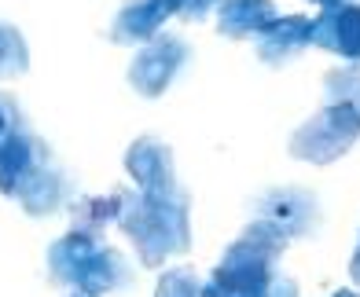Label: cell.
<instances>
[{"mask_svg":"<svg viewBox=\"0 0 360 297\" xmlns=\"http://www.w3.org/2000/svg\"><path fill=\"white\" fill-rule=\"evenodd\" d=\"M169 15H176V0H125L118 19L110 26L114 44H143L166 26Z\"/></svg>","mask_w":360,"mask_h":297,"instance_id":"obj_11","label":"cell"},{"mask_svg":"<svg viewBox=\"0 0 360 297\" xmlns=\"http://www.w3.org/2000/svg\"><path fill=\"white\" fill-rule=\"evenodd\" d=\"M349 275H353V283L360 286V246H356V253H353V264H349Z\"/></svg>","mask_w":360,"mask_h":297,"instance_id":"obj_21","label":"cell"},{"mask_svg":"<svg viewBox=\"0 0 360 297\" xmlns=\"http://www.w3.org/2000/svg\"><path fill=\"white\" fill-rule=\"evenodd\" d=\"M323 99H346V103L360 110V70L356 66H349V70H327Z\"/></svg>","mask_w":360,"mask_h":297,"instance_id":"obj_17","label":"cell"},{"mask_svg":"<svg viewBox=\"0 0 360 297\" xmlns=\"http://www.w3.org/2000/svg\"><path fill=\"white\" fill-rule=\"evenodd\" d=\"M125 169L136 180L140 191H155V187H169L176 184V169H173V151L162 140L140 136L125 154Z\"/></svg>","mask_w":360,"mask_h":297,"instance_id":"obj_12","label":"cell"},{"mask_svg":"<svg viewBox=\"0 0 360 297\" xmlns=\"http://www.w3.org/2000/svg\"><path fill=\"white\" fill-rule=\"evenodd\" d=\"M269 297H298V283L287 275H276L272 286H269Z\"/></svg>","mask_w":360,"mask_h":297,"instance_id":"obj_19","label":"cell"},{"mask_svg":"<svg viewBox=\"0 0 360 297\" xmlns=\"http://www.w3.org/2000/svg\"><path fill=\"white\" fill-rule=\"evenodd\" d=\"M309 4H316V8L323 11V8H338V4H349V0H309Z\"/></svg>","mask_w":360,"mask_h":297,"instance_id":"obj_22","label":"cell"},{"mask_svg":"<svg viewBox=\"0 0 360 297\" xmlns=\"http://www.w3.org/2000/svg\"><path fill=\"white\" fill-rule=\"evenodd\" d=\"M184 59H188V44L184 41L155 33L151 41H143L136 59L129 62V85H133L140 95L155 99V95H162L173 85V77L180 74Z\"/></svg>","mask_w":360,"mask_h":297,"instance_id":"obj_6","label":"cell"},{"mask_svg":"<svg viewBox=\"0 0 360 297\" xmlns=\"http://www.w3.org/2000/svg\"><path fill=\"white\" fill-rule=\"evenodd\" d=\"M276 19L272 0H217V33L228 41L257 37Z\"/></svg>","mask_w":360,"mask_h":297,"instance_id":"obj_13","label":"cell"},{"mask_svg":"<svg viewBox=\"0 0 360 297\" xmlns=\"http://www.w3.org/2000/svg\"><path fill=\"white\" fill-rule=\"evenodd\" d=\"M313 44L342 55L346 62H360V0L323 8L313 22Z\"/></svg>","mask_w":360,"mask_h":297,"instance_id":"obj_9","label":"cell"},{"mask_svg":"<svg viewBox=\"0 0 360 297\" xmlns=\"http://www.w3.org/2000/svg\"><path fill=\"white\" fill-rule=\"evenodd\" d=\"M11 198L30 213V217H48V213H56V209L67 206V198H70V176L59 169L56 158H48V161H41L37 169L22 180L19 191H15Z\"/></svg>","mask_w":360,"mask_h":297,"instance_id":"obj_8","label":"cell"},{"mask_svg":"<svg viewBox=\"0 0 360 297\" xmlns=\"http://www.w3.org/2000/svg\"><path fill=\"white\" fill-rule=\"evenodd\" d=\"M155 297H202V283L188 264H176V268H169L158 279Z\"/></svg>","mask_w":360,"mask_h":297,"instance_id":"obj_16","label":"cell"},{"mask_svg":"<svg viewBox=\"0 0 360 297\" xmlns=\"http://www.w3.org/2000/svg\"><path fill=\"white\" fill-rule=\"evenodd\" d=\"M8 103H11V95H0V136L8 128Z\"/></svg>","mask_w":360,"mask_h":297,"instance_id":"obj_20","label":"cell"},{"mask_svg":"<svg viewBox=\"0 0 360 297\" xmlns=\"http://www.w3.org/2000/svg\"><path fill=\"white\" fill-rule=\"evenodd\" d=\"M335 297H360V293H353V290H338Z\"/></svg>","mask_w":360,"mask_h":297,"instance_id":"obj_23","label":"cell"},{"mask_svg":"<svg viewBox=\"0 0 360 297\" xmlns=\"http://www.w3.org/2000/svg\"><path fill=\"white\" fill-rule=\"evenodd\" d=\"M360 140V110L346 99H323V110L294 128L287 151L302 161L331 165Z\"/></svg>","mask_w":360,"mask_h":297,"instance_id":"obj_4","label":"cell"},{"mask_svg":"<svg viewBox=\"0 0 360 297\" xmlns=\"http://www.w3.org/2000/svg\"><path fill=\"white\" fill-rule=\"evenodd\" d=\"M122 198L125 191H114L107 198H81V202L70 206L74 213V231H85V235H103V227L110 220H118L122 213Z\"/></svg>","mask_w":360,"mask_h":297,"instance_id":"obj_14","label":"cell"},{"mask_svg":"<svg viewBox=\"0 0 360 297\" xmlns=\"http://www.w3.org/2000/svg\"><path fill=\"white\" fill-rule=\"evenodd\" d=\"M48 272L59 286H70L81 297L118 293L133 283V272L118 250L103 246L100 235H85L74 227L48 246Z\"/></svg>","mask_w":360,"mask_h":297,"instance_id":"obj_3","label":"cell"},{"mask_svg":"<svg viewBox=\"0 0 360 297\" xmlns=\"http://www.w3.org/2000/svg\"><path fill=\"white\" fill-rule=\"evenodd\" d=\"M287 250V235L272 220L257 217L228 246L214 275L202 283V297H269L276 260Z\"/></svg>","mask_w":360,"mask_h":297,"instance_id":"obj_2","label":"cell"},{"mask_svg":"<svg viewBox=\"0 0 360 297\" xmlns=\"http://www.w3.org/2000/svg\"><path fill=\"white\" fill-rule=\"evenodd\" d=\"M191 198L180 184L140 191L122 198L118 224L129 239H133L143 268H158L169 257L188 253L191 246Z\"/></svg>","mask_w":360,"mask_h":297,"instance_id":"obj_1","label":"cell"},{"mask_svg":"<svg viewBox=\"0 0 360 297\" xmlns=\"http://www.w3.org/2000/svg\"><path fill=\"white\" fill-rule=\"evenodd\" d=\"M48 158H52V147L30 128L26 114L11 99L8 103V128H4V136H0V194L11 198L19 191L22 180Z\"/></svg>","mask_w":360,"mask_h":297,"instance_id":"obj_5","label":"cell"},{"mask_svg":"<svg viewBox=\"0 0 360 297\" xmlns=\"http://www.w3.org/2000/svg\"><path fill=\"white\" fill-rule=\"evenodd\" d=\"M313 44V19L305 15H287V19H276L254 37V52L265 66H283L290 59H298L305 48Z\"/></svg>","mask_w":360,"mask_h":297,"instance_id":"obj_7","label":"cell"},{"mask_svg":"<svg viewBox=\"0 0 360 297\" xmlns=\"http://www.w3.org/2000/svg\"><path fill=\"white\" fill-rule=\"evenodd\" d=\"M214 8L217 0H176V15H184L188 22H202Z\"/></svg>","mask_w":360,"mask_h":297,"instance_id":"obj_18","label":"cell"},{"mask_svg":"<svg viewBox=\"0 0 360 297\" xmlns=\"http://www.w3.org/2000/svg\"><path fill=\"white\" fill-rule=\"evenodd\" d=\"M26 70H30V48L22 41V33L0 19V81H11Z\"/></svg>","mask_w":360,"mask_h":297,"instance_id":"obj_15","label":"cell"},{"mask_svg":"<svg viewBox=\"0 0 360 297\" xmlns=\"http://www.w3.org/2000/svg\"><path fill=\"white\" fill-rule=\"evenodd\" d=\"M257 217L272 220L287 239H298V235H309V231H313V224L320 220V213H316V198L313 194H305L298 187H280V191H269L257 202Z\"/></svg>","mask_w":360,"mask_h":297,"instance_id":"obj_10","label":"cell"}]
</instances>
